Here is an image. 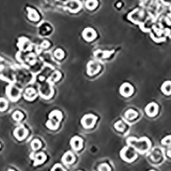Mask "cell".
Wrapping results in <instances>:
<instances>
[{
	"label": "cell",
	"mask_w": 171,
	"mask_h": 171,
	"mask_svg": "<svg viewBox=\"0 0 171 171\" xmlns=\"http://www.w3.org/2000/svg\"><path fill=\"white\" fill-rule=\"evenodd\" d=\"M25 98L27 100H32L36 97V91L33 88H27L26 90Z\"/></svg>",
	"instance_id": "cell-18"
},
{
	"label": "cell",
	"mask_w": 171,
	"mask_h": 171,
	"mask_svg": "<svg viewBox=\"0 0 171 171\" xmlns=\"http://www.w3.org/2000/svg\"><path fill=\"white\" fill-rule=\"evenodd\" d=\"M60 73H59V72H55L54 73V75H53V77H52V78H53V79L54 80L55 82H57L58 79H60Z\"/></svg>",
	"instance_id": "cell-27"
},
{
	"label": "cell",
	"mask_w": 171,
	"mask_h": 171,
	"mask_svg": "<svg viewBox=\"0 0 171 171\" xmlns=\"http://www.w3.org/2000/svg\"><path fill=\"white\" fill-rule=\"evenodd\" d=\"M52 170H64V169H63V167H62L60 164H56L55 165Z\"/></svg>",
	"instance_id": "cell-28"
},
{
	"label": "cell",
	"mask_w": 171,
	"mask_h": 171,
	"mask_svg": "<svg viewBox=\"0 0 171 171\" xmlns=\"http://www.w3.org/2000/svg\"><path fill=\"white\" fill-rule=\"evenodd\" d=\"M120 93L125 97H129L133 95L134 88L130 83H124L120 88Z\"/></svg>",
	"instance_id": "cell-6"
},
{
	"label": "cell",
	"mask_w": 171,
	"mask_h": 171,
	"mask_svg": "<svg viewBox=\"0 0 171 171\" xmlns=\"http://www.w3.org/2000/svg\"><path fill=\"white\" fill-rule=\"evenodd\" d=\"M128 146H131L138 153L144 154L149 151L151 149V143L150 140L146 137H143L140 139H137L134 137H130L127 140Z\"/></svg>",
	"instance_id": "cell-1"
},
{
	"label": "cell",
	"mask_w": 171,
	"mask_h": 171,
	"mask_svg": "<svg viewBox=\"0 0 171 171\" xmlns=\"http://www.w3.org/2000/svg\"><path fill=\"white\" fill-rule=\"evenodd\" d=\"M158 110L159 107L158 106V104L154 102L150 103L145 107L146 114L150 117H153L156 116L157 114L158 113Z\"/></svg>",
	"instance_id": "cell-7"
},
{
	"label": "cell",
	"mask_w": 171,
	"mask_h": 171,
	"mask_svg": "<svg viewBox=\"0 0 171 171\" xmlns=\"http://www.w3.org/2000/svg\"><path fill=\"white\" fill-rule=\"evenodd\" d=\"M54 55L55 58L58 59V60H62V59L64 56V53L63 51L60 50V49H58V50L55 51Z\"/></svg>",
	"instance_id": "cell-24"
},
{
	"label": "cell",
	"mask_w": 171,
	"mask_h": 171,
	"mask_svg": "<svg viewBox=\"0 0 171 171\" xmlns=\"http://www.w3.org/2000/svg\"><path fill=\"white\" fill-rule=\"evenodd\" d=\"M45 159H46V155H45L43 153H38L35 156L34 159V165L36 166L38 164H43Z\"/></svg>",
	"instance_id": "cell-16"
},
{
	"label": "cell",
	"mask_w": 171,
	"mask_h": 171,
	"mask_svg": "<svg viewBox=\"0 0 171 171\" xmlns=\"http://www.w3.org/2000/svg\"><path fill=\"white\" fill-rule=\"evenodd\" d=\"M114 127L119 131H123L125 130V125L122 121H118L117 123H115Z\"/></svg>",
	"instance_id": "cell-22"
},
{
	"label": "cell",
	"mask_w": 171,
	"mask_h": 171,
	"mask_svg": "<svg viewBox=\"0 0 171 171\" xmlns=\"http://www.w3.org/2000/svg\"><path fill=\"white\" fill-rule=\"evenodd\" d=\"M71 145L72 148L75 150V151H79V150L82 148L83 146V140L81 138L78 136L73 137L71 140Z\"/></svg>",
	"instance_id": "cell-11"
},
{
	"label": "cell",
	"mask_w": 171,
	"mask_h": 171,
	"mask_svg": "<svg viewBox=\"0 0 171 171\" xmlns=\"http://www.w3.org/2000/svg\"><path fill=\"white\" fill-rule=\"evenodd\" d=\"M162 144L163 145H171V135H169L162 139Z\"/></svg>",
	"instance_id": "cell-25"
},
{
	"label": "cell",
	"mask_w": 171,
	"mask_h": 171,
	"mask_svg": "<svg viewBox=\"0 0 171 171\" xmlns=\"http://www.w3.org/2000/svg\"><path fill=\"white\" fill-rule=\"evenodd\" d=\"M88 67V71H87V73H88V74L90 76H93L94 75L97 74V73H98L101 69L100 65L93 61L90 62L88 64V67Z\"/></svg>",
	"instance_id": "cell-10"
},
{
	"label": "cell",
	"mask_w": 171,
	"mask_h": 171,
	"mask_svg": "<svg viewBox=\"0 0 171 171\" xmlns=\"http://www.w3.org/2000/svg\"><path fill=\"white\" fill-rule=\"evenodd\" d=\"M6 95L12 101H17L20 97V90L14 86H9L6 88Z\"/></svg>",
	"instance_id": "cell-5"
},
{
	"label": "cell",
	"mask_w": 171,
	"mask_h": 171,
	"mask_svg": "<svg viewBox=\"0 0 171 171\" xmlns=\"http://www.w3.org/2000/svg\"><path fill=\"white\" fill-rule=\"evenodd\" d=\"M167 155H168L169 157L171 158V150H169L168 151H167Z\"/></svg>",
	"instance_id": "cell-30"
},
{
	"label": "cell",
	"mask_w": 171,
	"mask_h": 171,
	"mask_svg": "<svg viewBox=\"0 0 171 171\" xmlns=\"http://www.w3.org/2000/svg\"><path fill=\"white\" fill-rule=\"evenodd\" d=\"M99 170H110V166H108L107 164H101L99 167Z\"/></svg>",
	"instance_id": "cell-26"
},
{
	"label": "cell",
	"mask_w": 171,
	"mask_h": 171,
	"mask_svg": "<svg viewBox=\"0 0 171 171\" xmlns=\"http://www.w3.org/2000/svg\"><path fill=\"white\" fill-rule=\"evenodd\" d=\"M75 155H73V153L71 151H68L66 153L63 155V158L62 159V162H63L66 165L71 164H73L75 162Z\"/></svg>",
	"instance_id": "cell-12"
},
{
	"label": "cell",
	"mask_w": 171,
	"mask_h": 171,
	"mask_svg": "<svg viewBox=\"0 0 171 171\" xmlns=\"http://www.w3.org/2000/svg\"><path fill=\"white\" fill-rule=\"evenodd\" d=\"M97 117L93 114H87L82 118V124L83 127L86 129L93 128L96 123Z\"/></svg>",
	"instance_id": "cell-4"
},
{
	"label": "cell",
	"mask_w": 171,
	"mask_h": 171,
	"mask_svg": "<svg viewBox=\"0 0 171 171\" xmlns=\"http://www.w3.org/2000/svg\"><path fill=\"white\" fill-rule=\"evenodd\" d=\"M62 118V115L60 111L54 110L50 114V120L47 121V127L50 130H55L58 127L59 123Z\"/></svg>",
	"instance_id": "cell-2"
},
{
	"label": "cell",
	"mask_w": 171,
	"mask_h": 171,
	"mask_svg": "<svg viewBox=\"0 0 171 171\" xmlns=\"http://www.w3.org/2000/svg\"><path fill=\"white\" fill-rule=\"evenodd\" d=\"M12 118L15 121H20L23 118V114L20 111H16L12 114Z\"/></svg>",
	"instance_id": "cell-21"
},
{
	"label": "cell",
	"mask_w": 171,
	"mask_h": 171,
	"mask_svg": "<svg viewBox=\"0 0 171 171\" xmlns=\"http://www.w3.org/2000/svg\"><path fill=\"white\" fill-rule=\"evenodd\" d=\"M161 90L164 95H171V81H166L163 83Z\"/></svg>",
	"instance_id": "cell-15"
},
{
	"label": "cell",
	"mask_w": 171,
	"mask_h": 171,
	"mask_svg": "<svg viewBox=\"0 0 171 171\" xmlns=\"http://www.w3.org/2000/svg\"><path fill=\"white\" fill-rule=\"evenodd\" d=\"M27 12H28V18L31 21H37L39 20L40 17L36 10L31 8H27Z\"/></svg>",
	"instance_id": "cell-14"
},
{
	"label": "cell",
	"mask_w": 171,
	"mask_h": 171,
	"mask_svg": "<svg viewBox=\"0 0 171 171\" xmlns=\"http://www.w3.org/2000/svg\"><path fill=\"white\" fill-rule=\"evenodd\" d=\"M41 46L43 47V48L46 49V48H47L49 46H50V43H49V42H48V41L45 40V41L43 42V43L41 44Z\"/></svg>",
	"instance_id": "cell-29"
},
{
	"label": "cell",
	"mask_w": 171,
	"mask_h": 171,
	"mask_svg": "<svg viewBox=\"0 0 171 171\" xmlns=\"http://www.w3.org/2000/svg\"><path fill=\"white\" fill-rule=\"evenodd\" d=\"M138 116V114L137 112H135V110L130 109L127 110L126 112H125V118L128 120H134L135 118H136Z\"/></svg>",
	"instance_id": "cell-17"
},
{
	"label": "cell",
	"mask_w": 171,
	"mask_h": 171,
	"mask_svg": "<svg viewBox=\"0 0 171 171\" xmlns=\"http://www.w3.org/2000/svg\"><path fill=\"white\" fill-rule=\"evenodd\" d=\"M82 36H83V38H84L86 41L90 42L95 39L97 36V34L93 28L87 27V28H86L83 31Z\"/></svg>",
	"instance_id": "cell-8"
},
{
	"label": "cell",
	"mask_w": 171,
	"mask_h": 171,
	"mask_svg": "<svg viewBox=\"0 0 171 171\" xmlns=\"http://www.w3.org/2000/svg\"><path fill=\"white\" fill-rule=\"evenodd\" d=\"M31 146H32V149L34 151H36V150H38L41 147V142L39 140L35 139L31 143Z\"/></svg>",
	"instance_id": "cell-20"
},
{
	"label": "cell",
	"mask_w": 171,
	"mask_h": 171,
	"mask_svg": "<svg viewBox=\"0 0 171 171\" xmlns=\"http://www.w3.org/2000/svg\"><path fill=\"white\" fill-rule=\"evenodd\" d=\"M121 157L124 161L131 163L137 158L138 155L131 146H125L121 151Z\"/></svg>",
	"instance_id": "cell-3"
},
{
	"label": "cell",
	"mask_w": 171,
	"mask_h": 171,
	"mask_svg": "<svg viewBox=\"0 0 171 171\" xmlns=\"http://www.w3.org/2000/svg\"><path fill=\"white\" fill-rule=\"evenodd\" d=\"M27 134H28V131H27V129L22 126L17 127L15 130V131H14V135L19 140H22L25 139Z\"/></svg>",
	"instance_id": "cell-9"
},
{
	"label": "cell",
	"mask_w": 171,
	"mask_h": 171,
	"mask_svg": "<svg viewBox=\"0 0 171 171\" xmlns=\"http://www.w3.org/2000/svg\"><path fill=\"white\" fill-rule=\"evenodd\" d=\"M8 107V102L5 99L0 98V112H3Z\"/></svg>",
	"instance_id": "cell-23"
},
{
	"label": "cell",
	"mask_w": 171,
	"mask_h": 171,
	"mask_svg": "<svg viewBox=\"0 0 171 171\" xmlns=\"http://www.w3.org/2000/svg\"><path fill=\"white\" fill-rule=\"evenodd\" d=\"M81 3L79 0H71L69 3V9L71 12H76L79 10L81 8Z\"/></svg>",
	"instance_id": "cell-13"
},
{
	"label": "cell",
	"mask_w": 171,
	"mask_h": 171,
	"mask_svg": "<svg viewBox=\"0 0 171 171\" xmlns=\"http://www.w3.org/2000/svg\"><path fill=\"white\" fill-rule=\"evenodd\" d=\"M85 5L87 9L92 10L95 9L97 6V5H98V2H97V0H87Z\"/></svg>",
	"instance_id": "cell-19"
}]
</instances>
